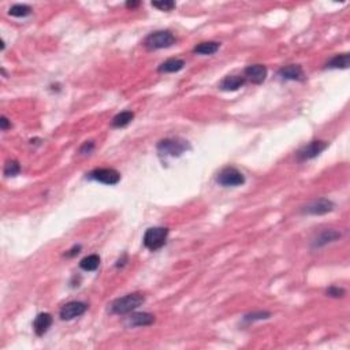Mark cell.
Returning a JSON list of instances; mask_svg holds the SVG:
<instances>
[{
	"label": "cell",
	"mask_w": 350,
	"mask_h": 350,
	"mask_svg": "<svg viewBox=\"0 0 350 350\" xmlns=\"http://www.w3.org/2000/svg\"><path fill=\"white\" fill-rule=\"evenodd\" d=\"M9 14L11 17H17V18H23L31 14V9L26 5H14L13 7H10Z\"/></svg>",
	"instance_id": "21"
},
{
	"label": "cell",
	"mask_w": 350,
	"mask_h": 350,
	"mask_svg": "<svg viewBox=\"0 0 350 350\" xmlns=\"http://www.w3.org/2000/svg\"><path fill=\"white\" fill-rule=\"evenodd\" d=\"M80 251H81V247H74L72 251H68V253H66V256L67 257L76 256V255H78V253H80Z\"/></svg>",
	"instance_id": "28"
},
{
	"label": "cell",
	"mask_w": 350,
	"mask_h": 350,
	"mask_svg": "<svg viewBox=\"0 0 350 350\" xmlns=\"http://www.w3.org/2000/svg\"><path fill=\"white\" fill-rule=\"evenodd\" d=\"M220 44L216 41H206V43H200L193 48L194 54L198 55H214L218 52Z\"/></svg>",
	"instance_id": "17"
},
{
	"label": "cell",
	"mask_w": 350,
	"mask_h": 350,
	"mask_svg": "<svg viewBox=\"0 0 350 350\" xmlns=\"http://www.w3.org/2000/svg\"><path fill=\"white\" fill-rule=\"evenodd\" d=\"M155 314L148 313V312H138L133 313L127 319V326L129 327H147L155 323Z\"/></svg>",
	"instance_id": "12"
},
{
	"label": "cell",
	"mask_w": 350,
	"mask_h": 350,
	"mask_svg": "<svg viewBox=\"0 0 350 350\" xmlns=\"http://www.w3.org/2000/svg\"><path fill=\"white\" fill-rule=\"evenodd\" d=\"M100 265V257L97 256V255H89V256L84 257L81 260V263H80V267H81L84 271H88V272H90V271H96V269L99 268Z\"/></svg>",
	"instance_id": "20"
},
{
	"label": "cell",
	"mask_w": 350,
	"mask_h": 350,
	"mask_svg": "<svg viewBox=\"0 0 350 350\" xmlns=\"http://www.w3.org/2000/svg\"><path fill=\"white\" fill-rule=\"evenodd\" d=\"M152 7L162 10V11H171L175 9L174 2H152Z\"/></svg>",
	"instance_id": "24"
},
{
	"label": "cell",
	"mask_w": 350,
	"mask_h": 350,
	"mask_svg": "<svg viewBox=\"0 0 350 350\" xmlns=\"http://www.w3.org/2000/svg\"><path fill=\"white\" fill-rule=\"evenodd\" d=\"M339 238H341V233L337 231V230H324L313 241V248L326 247L327 243L334 242V241H337Z\"/></svg>",
	"instance_id": "15"
},
{
	"label": "cell",
	"mask_w": 350,
	"mask_h": 350,
	"mask_svg": "<svg viewBox=\"0 0 350 350\" xmlns=\"http://www.w3.org/2000/svg\"><path fill=\"white\" fill-rule=\"evenodd\" d=\"M144 302V294H141V293H131V294H127V296L114 301L113 304H111V312L115 314H129L131 312H134Z\"/></svg>",
	"instance_id": "1"
},
{
	"label": "cell",
	"mask_w": 350,
	"mask_h": 350,
	"mask_svg": "<svg viewBox=\"0 0 350 350\" xmlns=\"http://www.w3.org/2000/svg\"><path fill=\"white\" fill-rule=\"evenodd\" d=\"M134 119V113L131 111H123V113H119L118 115L113 118V122H111V126L113 127H117V129H121V127H125L130 123L131 121Z\"/></svg>",
	"instance_id": "18"
},
{
	"label": "cell",
	"mask_w": 350,
	"mask_h": 350,
	"mask_svg": "<svg viewBox=\"0 0 350 350\" xmlns=\"http://www.w3.org/2000/svg\"><path fill=\"white\" fill-rule=\"evenodd\" d=\"M245 77L243 76H227L223 81L219 84V88L226 92H234L238 90L241 86L245 85Z\"/></svg>",
	"instance_id": "14"
},
{
	"label": "cell",
	"mask_w": 350,
	"mask_h": 350,
	"mask_svg": "<svg viewBox=\"0 0 350 350\" xmlns=\"http://www.w3.org/2000/svg\"><path fill=\"white\" fill-rule=\"evenodd\" d=\"M21 172V166L17 160H9L6 162L5 170H3V174L6 177H17V175Z\"/></svg>",
	"instance_id": "22"
},
{
	"label": "cell",
	"mask_w": 350,
	"mask_h": 350,
	"mask_svg": "<svg viewBox=\"0 0 350 350\" xmlns=\"http://www.w3.org/2000/svg\"><path fill=\"white\" fill-rule=\"evenodd\" d=\"M175 36L170 30H157L151 33L144 40V45L151 51L168 48L175 44Z\"/></svg>",
	"instance_id": "3"
},
{
	"label": "cell",
	"mask_w": 350,
	"mask_h": 350,
	"mask_svg": "<svg viewBox=\"0 0 350 350\" xmlns=\"http://www.w3.org/2000/svg\"><path fill=\"white\" fill-rule=\"evenodd\" d=\"M86 309H88V305L85 302L72 301V302H67L66 305L62 306V309L59 312V316H60L62 320H73L82 316L86 312Z\"/></svg>",
	"instance_id": "8"
},
{
	"label": "cell",
	"mask_w": 350,
	"mask_h": 350,
	"mask_svg": "<svg viewBox=\"0 0 350 350\" xmlns=\"http://www.w3.org/2000/svg\"><path fill=\"white\" fill-rule=\"evenodd\" d=\"M89 178L104 185H117L121 181V174L114 168H96L90 172Z\"/></svg>",
	"instance_id": "7"
},
{
	"label": "cell",
	"mask_w": 350,
	"mask_h": 350,
	"mask_svg": "<svg viewBox=\"0 0 350 350\" xmlns=\"http://www.w3.org/2000/svg\"><path fill=\"white\" fill-rule=\"evenodd\" d=\"M334 209V204L327 198H319L314 201L309 202L308 205L302 208V214L306 215H324Z\"/></svg>",
	"instance_id": "9"
},
{
	"label": "cell",
	"mask_w": 350,
	"mask_h": 350,
	"mask_svg": "<svg viewBox=\"0 0 350 350\" xmlns=\"http://www.w3.org/2000/svg\"><path fill=\"white\" fill-rule=\"evenodd\" d=\"M0 127H2V130L6 131L7 129H10L11 127V123L9 122V119L6 117H2V119H0Z\"/></svg>",
	"instance_id": "27"
},
{
	"label": "cell",
	"mask_w": 350,
	"mask_h": 350,
	"mask_svg": "<svg viewBox=\"0 0 350 350\" xmlns=\"http://www.w3.org/2000/svg\"><path fill=\"white\" fill-rule=\"evenodd\" d=\"M216 182L220 186L230 188V186H241L245 184V177L241 171H238L234 167H226L220 171L216 177Z\"/></svg>",
	"instance_id": "5"
},
{
	"label": "cell",
	"mask_w": 350,
	"mask_h": 350,
	"mask_svg": "<svg viewBox=\"0 0 350 350\" xmlns=\"http://www.w3.org/2000/svg\"><path fill=\"white\" fill-rule=\"evenodd\" d=\"M94 148V144L92 143V141H89V143H85V144L82 145V148L80 149V152L81 153H89L92 149Z\"/></svg>",
	"instance_id": "26"
},
{
	"label": "cell",
	"mask_w": 350,
	"mask_h": 350,
	"mask_svg": "<svg viewBox=\"0 0 350 350\" xmlns=\"http://www.w3.org/2000/svg\"><path fill=\"white\" fill-rule=\"evenodd\" d=\"M269 316H271V313H268V312H253V313L247 314V316L243 318V320H245V322H256V320L268 319Z\"/></svg>",
	"instance_id": "23"
},
{
	"label": "cell",
	"mask_w": 350,
	"mask_h": 350,
	"mask_svg": "<svg viewBox=\"0 0 350 350\" xmlns=\"http://www.w3.org/2000/svg\"><path fill=\"white\" fill-rule=\"evenodd\" d=\"M138 6H139V2H127V3H126V7L131 10L137 9Z\"/></svg>",
	"instance_id": "29"
},
{
	"label": "cell",
	"mask_w": 350,
	"mask_h": 350,
	"mask_svg": "<svg viewBox=\"0 0 350 350\" xmlns=\"http://www.w3.org/2000/svg\"><path fill=\"white\" fill-rule=\"evenodd\" d=\"M346 294V292L343 289L337 288V286H331L330 289H327V296L334 297V298H341Z\"/></svg>",
	"instance_id": "25"
},
{
	"label": "cell",
	"mask_w": 350,
	"mask_h": 350,
	"mask_svg": "<svg viewBox=\"0 0 350 350\" xmlns=\"http://www.w3.org/2000/svg\"><path fill=\"white\" fill-rule=\"evenodd\" d=\"M51 324H52V316L50 313H40L37 314V318L33 322V330L36 332V335L43 337L50 330Z\"/></svg>",
	"instance_id": "13"
},
{
	"label": "cell",
	"mask_w": 350,
	"mask_h": 350,
	"mask_svg": "<svg viewBox=\"0 0 350 350\" xmlns=\"http://www.w3.org/2000/svg\"><path fill=\"white\" fill-rule=\"evenodd\" d=\"M168 229L166 227H151L144 234V245L149 251H159L166 245Z\"/></svg>",
	"instance_id": "4"
},
{
	"label": "cell",
	"mask_w": 350,
	"mask_h": 350,
	"mask_svg": "<svg viewBox=\"0 0 350 350\" xmlns=\"http://www.w3.org/2000/svg\"><path fill=\"white\" fill-rule=\"evenodd\" d=\"M328 147V143L326 141H320V139H314L310 141L309 144L302 147V148L297 152V159L298 162H306V160H312L314 157H318L324 149Z\"/></svg>",
	"instance_id": "6"
},
{
	"label": "cell",
	"mask_w": 350,
	"mask_h": 350,
	"mask_svg": "<svg viewBox=\"0 0 350 350\" xmlns=\"http://www.w3.org/2000/svg\"><path fill=\"white\" fill-rule=\"evenodd\" d=\"M267 67L263 64H251L243 70V77L245 80L251 81L255 85H260L267 78Z\"/></svg>",
	"instance_id": "10"
},
{
	"label": "cell",
	"mask_w": 350,
	"mask_h": 350,
	"mask_svg": "<svg viewBox=\"0 0 350 350\" xmlns=\"http://www.w3.org/2000/svg\"><path fill=\"white\" fill-rule=\"evenodd\" d=\"M350 56L349 54L335 55L334 58L330 59L327 63L328 68H347L349 67Z\"/></svg>",
	"instance_id": "19"
},
{
	"label": "cell",
	"mask_w": 350,
	"mask_h": 350,
	"mask_svg": "<svg viewBox=\"0 0 350 350\" xmlns=\"http://www.w3.org/2000/svg\"><path fill=\"white\" fill-rule=\"evenodd\" d=\"M185 66V62L182 60V59H177V58H171V59H167L166 62H163L160 66H159V68H157V72L159 73H177L180 72V70H182Z\"/></svg>",
	"instance_id": "16"
},
{
	"label": "cell",
	"mask_w": 350,
	"mask_h": 350,
	"mask_svg": "<svg viewBox=\"0 0 350 350\" xmlns=\"http://www.w3.org/2000/svg\"><path fill=\"white\" fill-rule=\"evenodd\" d=\"M189 149L188 141L181 138H166L157 144V152L162 156L178 157Z\"/></svg>",
	"instance_id": "2"
},
{
	"label": "cell",
	"mask_w": 350,
	"mask_h": 350,
	"mask_svg": "<svg viewBox=\"0 0 350 350\" xmlns=\"http://www.w3.org/2000/svg\"><path fill=\"white\" fill-rule=\"evenodd\" d=\"M279 77H282L283 80H290V81H304L305 80V74L300 64H289L285 66L278 72Z\"/></svg>",
	"instance_id": "11"
}]
</instances>
